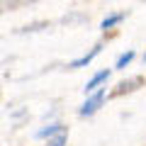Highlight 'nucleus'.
Returning <instances> with one entry per match:
<instances>
[{"label": "nucleus", "mask_w": 146, "mask_h": 146, "mask_svg": "<svg viewBox=\"0 0 146 146\" xmlns=\"http://www.w3.org/2000/svg\"><path fill=\"white\" fill-rule=\"evenodd\" d=\"M105 90H95L93 95H88V100H85L83 105H80V110H78V115L80 117H90V115H95L100 107H102V102H105Z\"/></svg>", "instance_id": "nucleus-1"}, {"label": "nucleus", "mask_w": 146, "mask_h": 146, "mask_svg": "<svg viewBox=\"0 0 146 146\" xmlns=\"http://www.w3.org/2000/svg\"><path fill=\"white\" fill-rule=\"evenodd\" d=\"M107 78H110V68H105V71H98V73L93 76V78H90L88 83L83 85V90H85L88 95H93V93H95V90H98V88H100V85H102Z\"/></svg>", "instance_id": "nucleus-3"}, {"label": "nucleus", "mask_w": 146, "mask_h": 146, "mask_svg": "<svg viewBox=\"0 0 146 146\" xmlns=\"http://www.w3.org/2000/svg\"><path fill=\"white\" fill-rule=\"evenodd\" d=\"M100 51H102V44H95L88 54H83V56H78V58H73V61L68 63V68H83V66H88V63H93V58L98 56Z\"/></svg>", "instance_id": "nucleus-2"}, {"label": "nucleus", "mask_w": 146, "mask_h": 146, "mask_svg": "<svg viewBox=\"0 0 146 146\" xmlns=\"http://www.w3.org/2000/svg\"><path fill=\"white\" fill-rule=\"evenodd\" d=\"M63 131H66V127H63L61 122H51V124H46L44 129L36 131V139H54V136L63 134Z\"/></svg>", "instance_id": "nucleus-4"}, {"label": "nucleus", "mask_w": 146, "mask_h": 146, "mask_svg": "<svg viewBox=\"0 0 146 146\" xmlns=\"http://www.w3.org/2000/svg\"><path fill=\"white\" fill-rule=\"evenodd\" d=\"M66 141H68V134L63 131V134H58V136H54V139H49L46 146H66Z\"/></svg>", "instance_id": "nucleus-7"}, {"label": "nucleus", "mask_w": 146, "mask_h": 146, "mask_svg": "<svg viewBox=\"0 0 146 146\" xmlns=\"http://www.w3.org/2000/svg\"><path fill=\"white\" fill-rule=\"evenodd\" d=\"M134 56H136V51H131V49H129V51H124V54H119V56H117L115 68H119V71H122V68H127L131 61H134Z\"/></svg>", "instance_id": "nucleus-6"}, {"label": "nucleus", "mask_w": 146, "mask_h": 146, "mask_svg": "<svg viewBox=\"0 0 146 146\" xmlns=\"http://www.w3.org/2000/svg\"><path fill=\"white\" fill-rule=\"evenodd\" d=\"M122 20H127V12H112V15H107L102 22H100V29L107 32V29H112L115 25H119Z\"/></svg>", "instance_id": "nucleus-5"}, {"label": "nucleus", "mask_w": 146, "mask_h": 146, "mask_svg": "<svg viewBox=\"0 0 146 146\" xmlns=\"http://www.w3.org/2000/svg\"><path fill=\"white\" fill-rule=\"evenodd\" d=\"M144 61H146V54H144Z\"/></svg>", "instance_id": "nucleus-8"}]
</instances>
